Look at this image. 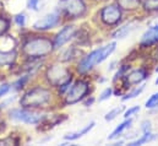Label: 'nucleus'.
<instances>
[{
  "instance_id": "11",
  "label": "nucleus",
  "mask_w": 158,
  "mask_h": 146,
  "mask_svg": "<svg viewBox=\"0 0 158 146\" xmlns=\"http://www.w3.org/2000/svg\"><path fill=\"white\" fill-rule=\"evenodd\" d=\"M147 71L143 69V68H140V69H135V70H131V71H127L126 75L120 80L123 87L126 90L131 86H136V85H140L142 84L146 77H147Z\"/></svg>"
},
{
  "instance_id": "10",
  "label": "nucleus",
  "mask_w": 158,
  "mask_h": 146,
  "mask_svg": "<svg viewBox=\"0 0 158 146\" xmlns=\"http://www.w3.org/2000/svg\"><path fill=\"white\" fill-rule=\"evenodd\" d=\"M77 31H79V27L74 24L64 25L53 37V43H54L55 50L61 49L65 44H68L70 41H73L75 38V35L77 33Z\"/></svg>"
},
{
  "instance_id": "18",
  "label": "nucleus",
  "mask_w": 158,
  "mask_h": 146,
  "mask_svg": "<svg viewBox=\"0 0 158 146\" xmlns=\"http://www.w3.org/2000/svg\"><path fill=\"white\" fill-rule=\"evenodd\" d=\"M131 124H132V119H131V118L125 119L123 123H120L118 127L112 131V134L108 136V140H115V139H118L119 136H121V135H123V133H124L125 130L130 129Z\"/></svg>"
},
{
  "instance_id": "33",
  "label": "nucleus",
  "mask_w": 158,
  "mask_h": 146,
  "mask_svg": "<svg viewBox=\"0 0 158 146\" xmlns=\"http://www.w3.org/2000/svg\"><path fill=\"white\" fill-rule=\"evenodd\" d=\"M94 101H96V100H94V97L89 95V96H87L82 102H83V106H85V107H91V106L94 103Z\"/></svg>"
},
{
  "instance_id": "8",
  "label": "nucleus",
  "mask_w": 158,
  "mask_h": 146,
  "mask_svg": "<svg viewBox=\"0 0 158 146\" xmlns=\"http://www.w3.org/2000/svg\"><path fill=\"white\" fill-rule=\"evenodd\" d=\"M99 20L103 25L106 26H117L123 20V10L119 7L117 2H112V4H107L104 5L99 12Z\"/></svg>"
},
{
  "instance_id": "13",
  "label": "nucleus",
  "mask_w": 158,
  "mask_h": 146,
  "mask_svg": "<svg viewBox=\"0 0 158 146\" xmlns=\"http://www.w3.org/2000/svg\"><path fill=\"white\" fill-rule=\"evenodd\" d=\"M19 59V53L16 49H0V69L14 68Z\"/></svg>"
},
{
  "instance_id": "39",
  "label": "nucleus",
  "mask_w": 158,
  "mask_h": 146,
  "mask_svg": "<svg viewBox=\"0 0 158 146\" xmlns=\"http://www.w3.org/2000/svg\"><path fill=\"white\" fill-rule=\"evenodd\" d=\"M157 108H158V107H157Z\"/></svg>"
},
{
  "instance_id": "36",
  "label": "nucleus",
  "mask_w": 158,
  "mask_h": 146,
  "mask_svg": "<svg viewBox=\"0 0 158 146\" xmlns=\"http://www.w3.org/2000/svg\"><path fill=\"white\" fill-rule=\"evenodd\" d=\"M1 81H2V74L0 73V84H1Z\"/></svg>"
},
{
  "instance_id": "15",
  "label": "nucleus",
  "mask_w": 158,
  "mask_h": 146,
  "mask_svg": "<svg viewBox=\"0 0 158 146\" xmlns=\"http://www.w3.org/2000/svg\"><path fill=\"white\" fill-rule=\"evenodd\" d=\"M137 26V22L136 21H129L121 26H119L118 28H115L113 32H112V38L114 39H121V38H125L126 36H129Z\"/></svg>"
},
{
  "instance_id": "28",
  "label": "nucleus",
  "mask_w": 158,
  "mask_h": 146,
  "mask_svg": "<svg viewBox=\"0 0 158 146\" xmlns=\"http://www.w3.org/2000/svg\"><path fill=\"white\" fill-rule=\"evenodd\" d=\"M19 143L20 139L15 136H6L4 139H0V145H17Z\"/></svg>"
},
{
  "instance_id": "3",
  "label": "nucleus",
  "mask_w": 158,
  "mask_h": 146,
  "mask_svg": "<svg viewBox=\"0 0 158 146\" xmlns=\"http://www.w3.org/2000/svg\"><path fill=\"white\" fill-rule=\"evenodd\" d=\"M117 48V42H110L101 48L93 49L89 53H87L86 55H83L82 58H80L76 63V68H75V73L80 76H86L87 74H89L98 64L103 63Z\"/></svg>"
},
{
  "instance_id": "32",
  "label": "nucleus",
  "mask_w": 158,
  "mask_h": 146,
  "mask_svg": "<svg viewBox=\"0 0 158 146\" xmlns=\"http://www.w3.org/2000/svg\"><path fill=\"white\" fill-rule=\"evenodd\" d=\"M151 122L150 120H143L142 123H141V130H142V133H148V131H151Z\"/></svg>"
},
{
  "instance_id": "16",
  "label": "nucleus",
  "mask_w": 158,
  "mask_h": 146,
  "mask_svg": "<svg viewBox=\"0 0 158 146\" xmlns=\"http://www.w3.org/2000/svg\"><path fill=\"white\" fill-rule=\"evenodd\" d=\"M94 125H96L94 122H89L86 127H83L79 131H74V133H69V134L64 135V140H65V141H70V143H71V141H76V140H79L80 138H82L83 135H86L87 133H89V131L94 128Z\"/></svg>"
},
{
  "instance_id": "19",
  "label": "nucleus",
  "mask_w": 158,
  "mask_h": 146,
  "mask_svg": "<svg viewBox=\"0 0 158 146\" xmlns=\"http://www.w3.org/2000/svg\"><path fill=\"white\" fill-rule=\"evenodd\" d=\"M32 76H33L32 74H28V73H25L23 75H21L16 81H14V84L11 85V90H14V91H21V90H23L27 86V84L31 81V77Z\"/></svg>"
},
{
  "instance_id": "34",
  "label": "nucleus",
  "mask_w": 158,
  "mask_h": 146,
  "mask_svg": "<svg viewBox=\"0 0 158 146\" xmlns=\"http://www.w3.org/2000/svg\"><path fill=\"white\" fill-rule=\"evenodd\" d=\"M5 128H6L5 122H4V120H0V133H2V131L5 130Z\"/></svg>"
},
{
  "instance_id": "2",
  "label": "nucleus",
  "mask_w": 158,
  "mask_h": 146,
  "mask_svg": "<svg viewBox=\"0 0 158 146\" xmlns=\"http://www.w3.org/2000/svg\"><path fill=\"white\" fill-rule=\"evenodd\" d=\"M54 52L53 38L44 35H28L21 42V54L25 59H45Z\"/></svg>"
},
{
  "instance_id": "35",
  "label": "nucleus",
  "mask_w": 158,
  "mask_h": 146,
  "mask_svg": "<svg viewBox=\"0 0 158 146\" xmlns=\"http://www.w3.org/2000/svg\"><path fill=\"white\" fill-rule=\"evenodd\" d=\"M115 64H117V62H112V63H110V65L108 67V70H113V69L115 68V67H114Z\"/></svg>"
},
{
  "instance_id": "31",
  "label": "nucleus",
  "mask_w": 158,
  "mask_h": 146,
  "mask_svg": "<svg viewBox=\"0 0 158 146\" xmlns=\"http://www.w3.org/2000/svg\"><path fill=\"white\" fill-rule=\"evenodd\" d=\"M40 0H28L27 1V7L32 11H38L40 10Z\"/></svg>"
},
{
  "instance_id": "26",
  "label": "nucleus",
  "mask_w": 158,
  "mask_h": 146,
  "mask_svg": "<svg viewBox=\"0 0 158 146\" xmlns=\"http://www.w3.org/2000/svg\"><path fill=\"white\" fill-rule=\"evenodd\" d=\"M26 21H27V17H26V15L25 14H16L15 16H14V22H15V25L17 26V27H20V28H23L25 26H26Z\"/></svg>"
},
{
  "instance_id": "23",
  "label": "nucleus",
  "mask_w": 158,
  "mask_h": 146,
  "mask_svg": "<svg viewBox=\"0 0 158 146\" xmlns=\"http://www.w3.org/2000/svg\"><path fill=\"white\" fill-rule=\"evenodd\" d=\"M142 9L146 12H157L158 0H142Z\"/></svg>"
},
{
  "instance_id": "4",
  "label": "nucleus",
  "mask_w": 158,
  "mask_h": 146,
  "mask_svg": "<svg viewBox=\"0 0 158 146\" xmlns=\"http://www.w3.org/2000/svg\"><path fill=\"white\" fill-rule=\"evenodd\" d=\"M43 80L45 85L56 90L58 87L74 80V71L65 63L55 60L45 67L43 73Z\"/></svg>"
},
{
  "instance_id": "30",
  "label": "nucleus",
  "mask_w": 158,
  "mask_h": 146,
  "mask_svg": "<svg viewBox=\"0 0 158 146\" xmlns=\"http://www.w3.org/2000/svg\"><path fill=\"white\" fill-rule=\"evenodd\" d=\"M11 90V85L7 82H1L0 84V98L2 96H5L6 93H9V91Z\"/></svg>"
},
{
  "instance_id": "20",
  "label": "nucleus",
  "mask_w": 158,
  "mask_h": 146,
  "mask_svg": "<svg viewBox=\"0 0 158 146\" xmlns=\"http://www.w3.org/2000/svg\"><path fill=\"white\" fill-rule=\"evenodd\" d=\"M156 138H157V136H156L155 134H152L151 131H148V133H142L141 138H139V139H136V140H134V141H130L129 145L130 146L142 145V144H146V143H150V141L155 140Z\"/></svg>"
},
{
  "instance_id": "7",
  "label": "nucleus",
  "mask_w": 158,
  "mask_h": 146,
  "mask_svg": "<svg viewBox=\"0 0 158 146\" xmlns=\"http://www.w3.org/2000/svg\"><path fill=\"white\" fill-rule=\"evenodd\" d=\"M48 115L40 110H32V108H26V107H19V108H12L9 112V118L14 122L28 124V125H38L40 124Z\"/></svg>"
},
{
  "instance_id": "22",
  "label": "nucleus",
  "mask_w": 158,
  "mask_h": 146,
  "mask_svg": "<svg viewBox=\"0 0 158 146\" xmlns=\"http://www.w3.org/2000/svg\"><path fill=\"white\" fill-rule=\"evenodd\" d=\"M10 27H11V20L6 15L0 14V37L7 35Z\"/></svg>"
},
{
  "instance_id": "6",
  "label": "nucleus",
  "mask_w": 158,
  "mask_h": 146,
  "mask_svg": "<svg viewBox=\"0 0 158 146\" xmlns=\"http://www.w3.org/2000/svg\"><path fill=\"white\" fill-rule=\"evenodd\" d=\"M58 10L66 21H75L86 16L88 7L85 0H59Z\"/></svg>"
},
{
  "instance_id": "21",
  "label": "nucleus",
  "mask_w": 158,
  "mask_h": 146,
  "mask_svg": "<svg viewBox=\"0 0 158 146\" xmlns=\"http://www.w3.org/2000/svg\"><path fill=\"white\" fill-rule=\"evenodd\" d=\"M145 87H146V85H145V84H140L139 86H135V87H134L131 91L126 92L121 100H123V101H129V100L136 98L139 95H141V93H142V91L145 90Z\"/></svg>"
},
{
  "instance_id": "14",
  "label": "nucleus",
  "mask_w": 158,
  "mask_h": 146,
  "mask_svg": "<svg viewBox=\"0 0 158 146\" xmlns=\"http://www.w3.org/2000/svg\"><path fill=\"white\" fill-rule=\"evenodd\" d=\"M59 50H60V53H59L56 60H59V62H61V63L68 64V63H71V62H74L75 59L79 58V57H77L79 49H77V45H76V44L69 45V47L65 48V49L61 48V49H59Z\"/></svg>"
},
{
  "instance_id": "29",
  "label": "nucleus",
  "mask_w": 158,
  "mask_h": 146,
  "mask_svg": "<svg viewBox=\"0 0 158 146\" xmlns=\"http://www.w3.org/2000/svg\"><path fill=\"white\" fill-rule=\"evenodd\" d=\"M140 112V106H134V107H130L129 110H126L124 112V118L127 119V118H132L134 115H136L137 113Z\"/></svg>"
},
{
  "instance_id": "12",
  "label": "nucleus",
  "mask_w": 158,
  "mask_h": 146,
  "mask_svg": "<svg viewBox=\"0 0 158 146\" xmlns=\"http://www.w3.org/2000/svg\"><path fill=\"white\" fill-rule=\"evenodd\" d=\"M156 43H158V21H156L155 25H152L150 28L145 31V33L140 39V47L148 48Z\"/></svg>"
},
{
  "instance_id": "27",
  "label": "nucleus",
  "mask_w": 158,
  "mask_h": 146,
  "mask_svg": "<svg viewBox=\"0 0 158 146\" xmlns=\"http://www.w3.org/2000/svg\"><path fill=\"white\" fill-rule=\"evenodd\" d=\"M113 93H114V90H113L112 87H107V88H104V90L101 92L99 97H98V102H104V101L109 100V98L112 97Z\"/></svg>"
},
{
  "instance_id": "9",
  "label": "nucleus",
  "mask_w": 158,
  "mask_h": 146,
  "mask_svg": "<svg viewBox=\"0 0 158 146\" xmlns=\"http://www.w3.org/2000/svg\"><path fill=\"white\" fill-rule=\"evenodd\" d=\"M63 21V15L59 10H54L52 12L45 14L44 16H42L38 19L33 25H32V30L35 32H47L49 30L55 28L56 26H59Z\"/></svg>"
},
{
  "instance_id": "25",
  "label": "nucleus",
  "mask_w": 158,
  "mask_h": 146,
  "mask_svg": "<svg viewBox=\"0 0 158 146\" xmlns=\"http://www.w3.org/2000/svg\"><path fill=\"white\" fill-rule=\"evenodd\" d=\"M145 107L147 110H153V108H157L158 107V92H155L153 95H151L148 97V100L146 101L145 103Z\"/></svg>"
},
{
  "instance_id": "5",
  "label": "nucleus",
  "mask_w": 158,
  "mask_h": 146,
  "mask_svg": "<svg viewBox=\"0 0 158 146\" xmlns=\"http://www.w3.org/2000/svg\"><path fill=\"white\" fill-rule=\"evenodd\" d=\"M91 91H92L91 82L85 77H79L73 81L68 92L61 97V105L63 106L77 105L82 102L87 96L91 95Z\"/></svg>"
},
{
  "instance_id": "1",
  "label": "nucleus",
  "mask_w": 158,
  "mask_h": 146,
  "mask_svg": "<svg viewBox=\"0 0 158 146\" xmlns=\"http://www.w3.org/2000/svg\"><path fill=\"white\" fill-rule=\"evenodd\" d=\"M59 98L58 93L54 92V88L48 85H36L28 87L20 98V106L32 110H44L50 107Z\"/></svg>"
},
{
  "instance_id": "17",
  "label": "nucleus",
  "mask_w": 158,
  "mask_h": 146,
  "mask_svg": "<svg viewBox=\"0 0 158 146\" xmlns=\"http://www.w3.org/2000/svg\"><path fill=\"white\" fill-rule=\"evenodd\" d=\"M115 2L123 11L127 12L136 11L142 6V0H115Z\"/></svg>"
},
{
  "instance_id": "38",
  "label": "nucleus",
  "mask_w": 158,
  "mask_h": 146,
  "mask_svg": "<svg viewBox=\"0 0 158 146\" xmlns=\"http://www.w3.org/2000/svg\"><path fill=\"white\" fill-rule=\"evenodd\" d=\"M155 70H156V71H157V73H158V65H157V68H156V69H155Z\"/></svg>"
},
{
  "instance_id": "24",
  "label": "nucleus",
  "mask_w": 158,
  "mask_h": 146,
  "mask_svg": "<svg viewBox=\"0 0 158 146\" xmlns=\"http://www.w3.org/2000/svg\"><path fill=\"white\" fill-rule=\"evenodd\" d=\"M125 110V107L124 106H118V107H115V108H113L112 110H109L108 113H106V115H104V119L107 120V122H112V120H114L118 115H120Z\"/></svg>"
},
{
  "instance_id": "37",
  "label": "nucleus",
  "mask_w": 158,
  "mask_h": 146,
  "mask_svg": "<svg viewBox=\"0 0 158 146\" xmlns=\"http://www.w3.org/2000/svg\"><path fill=\"white\" fill-rule=\"evenodd\" d=\"M155 84H156V85H158V77H157V79H156V81H155Z\"/></svg>"
}]
</instances>
